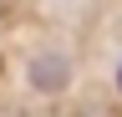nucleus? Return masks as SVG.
<instances>
[{
    "instance_id": "nucleus-1",
    "label": "nucleus",
    "mask_w": 122,
    "mask_h": 117,
    "mask_svg": "<svg viewBox=\"0 0 122 117\" xmlns=\"http://www.w3.org/2000/svg\"><path fill=\"white\" fill-rule=\"evenodd\" d=\"M25 81L36 86V92H61V86L71 81V61L66 56H36V61L25 66Z\"/></svg>"
},
{
    "instance_id": "nucleus-2",
    "label": "nucleus",
    "mask_w": 122,
    "mask_h": 117,
    "mask_svg": "<svg viewBox=\"0 0 122 117\" xmlns=\"http://www.w3.org/2000/svg\"><path fill=\"white\" fill-rule=\"evenodd\" d=\"M117 92H122V66H117Z\"/></svg>"
}]
</instances>
